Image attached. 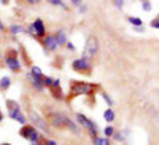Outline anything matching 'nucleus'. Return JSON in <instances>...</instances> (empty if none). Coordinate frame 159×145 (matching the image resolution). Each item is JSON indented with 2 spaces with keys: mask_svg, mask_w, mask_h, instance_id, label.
Segmentation results:
<instances>
[{
  "mask_svg": "<svg viewBox=\"0 0 159 145\" xmlns=\"http://www.w3.org/2000/svg\"><path fill=\"white\" fill-rule=\"evenodd\" d=\"M5 62H7V65H8V69H11L13 72L21 70V62H19V59H18L16 56H8V58L5 59Z\"/></svg>",
  "mask_w": 159,
  "mask_h": 145,
  "instance_id": "6e6552de",
  "label": "nucleus"
},
{
  "mask_svg": "<svg viewBox=\"0 0 159 145\" xmlns=\"http://www.w3.org/2000/svg\"><path fill=\"white\" fill-rule=\"evenodd\" d=\"M10 30H11L13 34H21V32H22V27H21V26H11Z\"/></svg>",
  "mask_w": 159,
  "mask_h": 145,
  "instance_id": "aec40b11",
  "label": "nucleus"
},
{
  "mask_svg": "<svg viewBox=\"0 0 159 145\" xmlns=\"http://www.w3.org/2000/svg\"><path fill=\"white\" fill-rule=\"evenodd\" d=\"M48 2L51 5H54V7H61V8H67V5H65L62 0H48Z\"/></svg>",
  "mask_w": 159,
  "mask_h": 145,
  "instance_id": "dca6fc26",
  "label": "nucleus"
},
{
  "mask_svg": "<svg viewBox=\"0 0 159 145\" xmlns=\"http://www.w3.org/2000/svg\"><path fill=\"white\" fill-rule=\"evenodd\" d=\"M0 59H2V54H0Z\"/></svg>",
  "mask_w": 159,
  "mask_h": 145,
  "instance_id": "473e14b6",
  "label": "nucleus"
},
{
  "mask_svg": "<svg viewBox=\"0 0 159 145\" xmlns=\"http://www.w3.org/2000/svg\"><path fill=\"white\" fill-rule=\"evenodd\" d=\"M103 118H105L108 123H111V121L115 120V112H113L111 109H107V110L103 112Z\"/></svg>",
  "mask_w": 159,
  "mask_h": 145,
  "instance_id": "ddd939ff",
  "label": "nucleus"
},
{
  "mask_svg": "<svg viewBox=\"0 0 159 145\" xmlns=\"http://www.w3.org/2000/svg\"><path fill=\"white\" fill-rule=\"evenodd\" d=\"M54 37H56V40H57V45H59V46H64L65 43L69 42V40H67V34H65L64 29H59V30L54 34Z\"/></svg>",
  "mask_w": 159,
  "mask_h": 145,
  "instance_id": "9d476101",
  "label": "nucleus"
},
{
  "mask_svg": "<svg viewBox=\"0 0 159 145\" xmlns=\"http://www.w3.org/2000/svg\"><path fill=\"white\" fill-rule=\"evenodd\" d=\"M91 67L89 65V61L86 58H80V59H75L73 64H72V69L76 70V72H86L88 69Z\"/></svg>",
  "mask_w": 159,
  "mask_h": 145,
  "instance_id": "423d86ee",
  "label": "nucleus"
},
{
  "mask_svg": "<svg viewBox=\"0 0 159 145\" xmlns=\"http://www.w3.org/2000/svg\"><path fill=\"white\" fill-rule=\"evenodd\" d=\"M30 75H34V77H43V73H42V70H40V67H32Z\"/></svg>",
  "mask_w": 159,
  "mask_h": 145,
  "instance_id": "a211bd4d",
  "label": "nucleus"
},
{
  "mask_svg": "<svg viewBox=\"0 0 159 145\" xmlns=\"http://www.w3.org/2000/svg\"><path fill=\"white\" fill-rule=\"evenodd\" d=\"M29 32H30V34H35L37 37H45L46 29H45V24H43V21L40 19V18H38V19H35V21H34V24H30Z\"/></svg>",
  "mask_w": 159,
  "mask_h": 145,
  "instance_id": "39448f33",
  "label": "nucleus"
},
{
  "mask_svg": "<svg viewBox=\"0 0 159 145\" xmlns=\"http://www.w3.org/2000/svg\"><path fill=\"white\" fill-rule=\"evenodd\" d=\"M35 131H37V129H35L34 126H24V128L19 131V133H21L22 137H25V139H29V140H30V137H32V134L35 133Z\"/></svg>",
  "mask_w": 159,
  "mask_h": 145,
  "instance_id": "9b49d317",
  "label": "nucleus"
},
{
  "mask_svg": "<svg viewBox=\"0 0 159 145\" xmlns=\"http://www.w3.org/2000/svg\"><path fill=\"white\" fill-rule=\"evenodd\" d=\"M27 3H30V5H37V3H40L42 0H25Z\"/></svg>",
  "mask_w": 159,
  "mask_h": 145,
  "instance_id": "a878e982",
  "label": "nucleus"
},
{
  "mask_svg": "<svg viewBox=\"0 0 159 145\" xmlns=\"http://www.w3.org/2000/svg\"><path fill=\"white\" fill-rule=\"evenodd\" d=\"M43 45H45V49H48V51H54V49H57V46H59L54 35H46L45 40H43Z\"/></svg>",
  "mask_w": 159,
  "mask_h": 145,
  "instance_id": "0eeeda50",
  "label": "nucleus"
},
{
  "mask_svg": "<svg viewBox=\"0 0 159 145\" xmlns=\"http://www.w3.org/2000/svg\"><path fill=\"white\" fill-rule=\"evenodd\" d=\"M70 2H72L75 7H80V5H81V2H83V0H70Z\"/></svg>",
  "mask_w": 159,
  "mask_h": 145,
  "instance_id": "bb28decb",
  "label": "nucleus"
},
{
  "mask_svg": "<svg viewBox=\"0 0 159 145\" xmlns=\"http://www.w3.org/2000/svg\"><path fill=\"white\" fill-rule=\"evenodd\" d=\"M99 51V42L96 37H89L86 40V45H84V49H83V58L86 59H91L97 54Z\"/></svg>",
  "mask_w": 159,
  "mask_h": 145,
  "instance_id": "f03ea898",
  "label": "nucleus"
},
{
  "mask_svg": "<svg viewBox=\"0 0 159 145\" xmlns=\"http://www.w3.org/2000/svg\"><path fill=\"white\" fill-rule=\"evenodd\" d=\"M102 97H103V101L107 102L108 105H113V101H111V97H110V96H108L107 93H102Z\"/></svg>",
  "mask_w": 159,
  "mask_h": 145,
  "instance_id": "5701e85b",
  "label": "nucleus"
},
{
  "mask_svg": "<svg viewBox=\"0 0 159 145\" xmlns=\"http://www.w3.org/2000/svg\"><path fill=\"white\" fill-rule=\"evenodd\" d=\"M96 89V85H91L86 82H73L70 85V94L72 96H83V94H92Z\"/></svg>",
  "mask_w": 159,
  "mask_h": 145,
  "instance_id": "f257e3e1",
  "label": "nucleus"
},
{
  "mask_svg": "<svg viewBox=\"0 0 159 145\" xmlns=\"http://www.w3.org/2000/svg\"><path fill=\"white\" fill-rule=\"evenodd\" d=\"M7 104H10V105H11V107H10V116H11L15 121H18V123L24 124V123H25V116L19 112L18 104H16V102H13V101H8Z\"/></svg>",
  "mask_w": 159,
  "mask_h": 145,
  "instance_id": "7ed1b4c3",
  "label": "nucleus"
},
{
  "mask_svg": "<svg viewBox=\"0 0 159 145\" xmlns=\"http://www.w3.org/2000/svg\"><path fill=\"white\" fill-rule=\"evenodd\" d=\"M142 10H143V11H151V3L148 2V0H145V2H143Z\"/></svg>",
  "mask_w": 159,
  "mask_h": 145,
  "instance_id": "412c9836",
  "label": "nucleus"
},
{
  "mask_svg": "<svg viewBox=\"0 0 159 145\" xmlns=\"http://www.w3.org/2000/svg\"><path fill=\"white\" fill-rule=\"evenodd\" d=\"M30 120H32V123L35 124V126H38L40 129H43V131H46V123L42 120V118L38 116V113L37 112H32L30 110Z\"/></svg>",
  "mask_w": 159,
  "mask_h": 145,
  "instance_id": "1a4fd4ad",
  "label": "nucleus"
},
{
  "mask_svg": "<svg viewBox=\"0 0 159 145\" xmlns=\"http://www.w3.org/2000/svg\"><path fill=\"white\" fill-rule=\"evenodd\" d=\"M113 2H115L116 8H119V10H123V7H124V0H113Z\"/></svg>",
  "mask_w": 159,
  "mask_h": 145,
  "instance_id": "b1692460",
  "label": "nucleus"
},
{
  "mask_svg": "<svg viewBox=\"0 0 159 145\" xmlns=\"http://www.w3.org/2000/svg\"><path fill=\"white\" fill-rule=\"evenodd\" d=\"M3 120V115H2V112H0V121H2Z\"/></svg>",
  "mask_w": 159,
  "mask_h": 145,
  "instance_id": "7c9ffc66",
  "label": "nucleus"
},
{
  "mask_svg": "<svg viewBox=\"0 0 159 145\" xmlns=\"http://www.w3.org/2000/svg\"><path fill=\"white\" fill-rule=\"evenodd\" d=\"M2 3L3 5H8V0H2Z\"/></svg>",
  "mask_w": 159,
  "mask_h": 145,
  "instance_id": "c756f323",
  "label": "nucleus"
},
{
  "mask_svg": "<svg viewBox=\"0 0 159 145\" xmlns=\"http://www.w3.org/2000/svg\"><path fill=\"white\" fill-rule=\"evenodd\" d=\"M127 19H129V22H130L132 26H142V21H140L139 18H134V16H129Z\"/></svg>",
  "mask_w": 159,
  "mask_h": 145,
  "instance_id": "f3484780",
  "label": "nucleus"
},
{
  "mask_svg": "<svg viewBox=\"0 0 159 145\" xmlns=\"http://www.w3.org/2000/svg\"><path fill=\"white\" fill-rule=\"evenodd\" d=\"M45 145H57V143H56V142H54V140H48V142H46V143H45Z\"/></svg>",
  "mask_w": 159,
  "mask_h": 145,
  "instance_id": "cd10ccee",
  "label": "nucleus"
},
{
  "mask_svg": "<svg viewBox=\"0 0 159 145\" xmlns=\"http://www.w3.org/2000/svg\"><path fill=\"white\" fill-rule=\"evenodd\" d=\"M43 82H45V86H48V88H51V85H52V78L51 77H43Z\"/></svg>",
  "mask_w": 159,
  "mask_h": 145,
  "instance_id": "4be33fe9",
  "label": "nucleus"
},
{
  "mask_svg": "<svg viewBox=\"0 0 159 145\" xmlns=\"http://www.w3.org/2000/svg\"><path fill=\"white\" fill-rule=\"evenodd\" d=\"M3 29H5V26H3V22H2V21H0V30H3Z\"/></svg>",
  "mask_w": 159,
  "mask_h": 145,
  "instance_id": "c85d7f7f",
  "label": "nucleus"
},
{
  "mask_svg": "<svg viewBox=\"0 0 159 145\" xmlns=\"http://www.w3.org/2000/svg\"><path fill=\"white\" fill-rule=\"evenodd\" d=\"M103 133H105V136H107V137H110V136H113L115 129H113V126H107V128L103 129Z\"/></svg>",
  "mask_w": 159,
  "mask_h": 145,
  "instance_id": "6ab92c4d",
  "label": "nucleus"
},
{
  "mask_svg": "<svg viewBox=\"0 0 159 145\" xmlns=\"http://www.w3.org/2000/svg\"><path fill=\"white\" fill-rule=\"evenodd\" d=\"M65 46H67V49H70V51H73V49H75V46H73V43H72V42H67V43H65Z\"/></svg>",
  "mask_w": 159,
  "mask_h": 145,
  "instance_id": "393cba45",
  "label": "nucleus"
},
{
  "mask_svg": "<svg viewBox=\"0 0 159 145\" xmlns=\"http://www.w3.org/2000/svg\"><path fill=\"white\" fill-rule=\"evenodd\" d=\"M3 145H10V143H3Z\"/></svg>",
  "mask_w": 159,
  "mask_h": 145,
  "instance_id": "2f4dec72",
  "label": "nucleus"
},
{
  "mask_svg": "<svg viewBox=\"0 0 159 145\" xmlns=\"http://www.w3.org/2000/svg\"><path fill=\"white\" fill-rule=\"evenodd\" d=\"M76 120H78L80 124H83L84 128H88V129H89V133L96 137V134H97V124H96V123H92L89 118H86L83 113H78V115H76Z\"/></svg>",
  "mask_w": 159,
  "mask_h": 145,
  "instance_id": "20e7f679",
  "label": "nucleus"
},
{
  "mask_svg": "<svg viewBox=\"0 0 159 145\" xmlns=\"http://www.w3.org/2000/svg\"><path fill=\"white\" fill-rule=\"evenodd\" d=\"M10 85H11V80L8 77H3L2 80H0V88H2V89H8Z\"/></svg>",
  "mask_w": 159,
  "mask_h": 145,
  "instance_id": "4468645a",
  "label": "nucleus"
},
{
  "mask_svg": "<svg viewBox=\"0 0 159 145\" xmlns=\"http://www.w3.org/2000/svg\"><path fill=\"white\" fill-rule=\"evenodd\" d=\"M0 89H2V88H0Z\"/></svg>",
  "mask_w": 159,
  "mask_h": 145,
  "instance_id": "72a5a7b5",
  "label": "nucleus"
},
{
  "mask_svg": "<svg viewBox=\"0 0 159 145\" xmlns=\"http://www.w3.org/2000/svg\"><path fill=\"white\" fill-rule=\"evenodd\" d=\"M30 80H32V85H34L37 89H43V88H45L43 77H34V75H30Z\"/></svg>",
  "mask_w": 159,
  "mask_h": 145,
  "instance_id": "f8f14e48",
  "label": "nucleus"
},
{
  "mask_svg": "<svg viewBox=\"0 0 159 145\" xmlns=\"http://www.w3.org/2000/svg\"><path fill=\"white\" fill-rule=\"evenodd\" d=\"M94 145H110V140L102 137H94Z\"/></svg>",
  "mask_w": 159,
  "mask_h": 145,
  "instance_id": "2eb2a0df",
  "label": "nucleus"
}]
</instances>
